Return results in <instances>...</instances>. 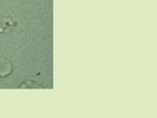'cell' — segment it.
Segmentation results:
<instances>
[{
	"label": "cell",
	"instance_id": "obj_1",
	"mask_svg": "<svg viewBox=\"0 0 157 118\" xmlns=\"http://www.w3.org/2000/svg\"><path fill=\"white\" fill-rule=\"evenodd\" d=\"M11 71V65L4 58H0V76H5Z\"/></svg>",
	"mask_w": 157,
	"mask_h": 118
}]
</instances>
